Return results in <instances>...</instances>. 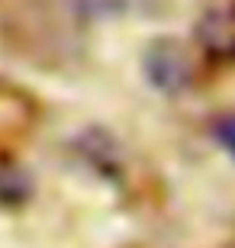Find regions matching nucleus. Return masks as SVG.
Returning a JSON list of instances; mask_svg holds the SVG:
<instances>
[{
  "mask_svg": "<svg viewBox=\"0 0 235 248\" xmlns=\"http://www.w3.org/2000/svg\"><path fill=\"white\" fill-rule=\"evenodd\" d=\"M145 68H148L152 84L161 87V91H181L190 81L187 55H184V48L177 42H158L145 58Z\"/></svg>",
  "mask_w": 235,
  "mask_h": 248,
  "instance_id": "obj_1",
  "label": "nucleus"
},
{
  "mask_svg": "<svg viewBox=\"0 0 235 248\" xmlns=\"http://www.w3.org/2000/svg\"><path fill=\"white\" fill-rule=\"evenodd\" d=\"M200 39L209 52L235 55V7H213L200 23Z\"/></svg>",
  "mask_w": 235,
  "mask_h": 248,
  "instance_id": "obj_2",
  "label": "nucleus"
},
{
  "mask_svg": "<svg viewBox=\"0 0 235 248\" xmlns=\"http://www.w3.org/2000/svg\"><path fill=\"white\" fill-rule=\"evenodd\" d=\"M213 132H216V139L222 142V148H226V152H232V158H235V116L219 120L216 126H213Z\"/></svg>",
  "mask_w": 235,
  "mask_h": 248,
  "instance_id": "obj_3",
  "label": "nucleus"
}]
</instances>
